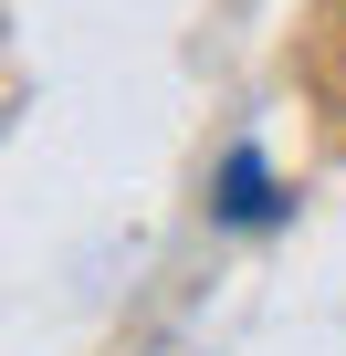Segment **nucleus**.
<instances>
[{
    "label": "nucleus",
    "mask_w": 346,
    "mask_h": 356,
    "mask_svg": "<svg viewBox=\"0 0 346 356\" xmlns=\"http://www.w3.org/2000/svg\"><path fill=\"white\" fill-rule=\"evenodd\" d=\"M221 220H242V231H252V220H273V178H262V157H252V147H231V157H221Z\"/></svg>",
    "instance_id": "1"
}]
</instances>
